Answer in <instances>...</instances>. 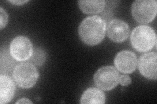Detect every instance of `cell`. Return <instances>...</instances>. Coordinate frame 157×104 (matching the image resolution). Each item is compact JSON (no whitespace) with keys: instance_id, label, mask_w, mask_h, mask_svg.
<instances>
[{"instance_id":"obj_7","label":"cell","mask_w":157,"mask_h":104,"mask_svg":"<svg viewBox=\"0 0 157 104\" xmlns=\"http://www.w3.org/2000/svg\"><path fill=\"white\" fill-rule=\"evenodd\" d=\"M130 34L129 26L120 19L111 20L107 26V35L112 41L121 43L125 41Z\"/></svg>"},{"instance_id":"obj_2","label":"cell","mask_w":157,"mask_h":104,"mask_svg":"<svg viewBox=\"0 0 157 104\" xmlns=\"http://www.w3.org/2000/svg\"><path fill=\"white\" fill-rule=\"evenodd\" d=\"M130 41L132 46L137 51L146 52L156 45V35L153 28L146 25H141L132 32Z\"/></svg>"},{"instance_id":"obj_6","label":"cell","mask_w":157,"mask_h":104,"mask_svg":"<svg viewBox=\"0 0 157 104\" xmlns=\"http://www.w3.org/2000/svg\"><path fill=\"white\" fill-rule=\"evenodd\" d=\"M9 51L13 57L18 61L28 60L33 52L31 41L24 36H19L14 39L10 45Z\"/></svg>"},{"instance_id":"obj_18","label":"cell","mask_w":157,"mask_h":104,"mask_svg":"<svg viewBox=\"0 0 157 104\" xmlns=\"http://www.w3.org/2000/svg\"><path fill=\"white\" fill-rule=\"evenodd\" d=\"M17 103H32V102L29 100L27 98H22V99H20L17 102Z\"/></svg>"},{"instance_id":"obj_11","label":"cell","mask_w":157,"mask_h":104,"mask_svg":"<svg viewBox=\"0 0 157 104\" xmlns=\"http://www.w3.org/2000/svg\"><path fill=\"white\" fill-rule=\"evenodd\" d=\"M105 103L104 93L95 87L86 89L81 98V103L82 104H104Z\"/></svg>"},{"instance_id":"obj_4","label":"cell","mask_w":157,"mask_h":104,"mask_svg":"<svg viewBox=\"0 0 157 104\" xmlns=\"http://www.w3.org/2000/svg\"><path fill=\"white\" fill-rule=\"evenodd\" d=\"M157 2L155 0H137L132 5V14L137 22L149 23L155 18Z\"/></svg>"},{"instance_id":"obj_16","label":"cell","mask_w":157,"mask_h":104,"mask_svg":"<svg viewBox=\"0 0 157 104\" xmlns=\"http://www.w3.org/2000/svg\"><path fill=\"white\" fill-rule=\"evenodd\" d=\"M131 78L128 75H122L119 78V83L122 86L129 85L131 83Z\"/></svg>"},{"instance_id":"obj_9","label":"cell","mask_w":157,"mask_h":104,"mask_svg":"<svg viewBox=\"0 0 157 104\" xmlns=\"http://www.w3.org/2000/svg\"><path fill=\"white\" fill-rule=\"evenodd\" d=\"M137 59L136 54L131 51L124 50L117 53L115 59V65L119 71L130 74L137 67Z\"/></svg>"},{"instance_id":"obj_15","label":"cell","mask_w":157,"mask_h":104,"mask_svg":"<svg viewBox=\"0 0 157 104\" xmlns=\"http://www.w3.org/2000/svg\"><path fill=\"white\" fill-rule=\"evenodd\" d=\"M0 22H1V25H0L1 29H3L6 27L8 22V15L6 11L2 7L0 8Z\"/></svg>"},{"instance_id":"obj_17","label":"cell","mask_w":157,"mask_h":104,"mask_svg":"<svg viewBox=\"0 0 157 104\" xmlns=\"http://www.w3.org/2000/svg\"><path fill=\"white\" fill-rule=\"evenodd\" d=\"M9 2L16 5H22L23 4L28 2V1H9Z\"/></svg>"},{"instance_id":"obj_14","label":"cell","mask_w":157,"mask_h":104,"mask_svg":"<svg viewBox=\"0 0 157 104\" xmlns=\"http://www.w3.org/2000/svg\"><path fill=\"white\" fill-rule=\"evenodd\" d=\"M47 58L46 53L43 49L38 48H36L35 50L33 52L32 56L30 58L31 62L35 64L36 66H40L45 63Z\"/></svg>"},{"instance_id":"obj_12","label":"cell","mask_w":157,"mask_h":104,"mask_svg":"<svg viewBox=\"0 0 157 104\" xmlns=\"http://www.w3.org/2000/svg\"><path fill=\"white\" fill-rule=\"evenodd\" d=\"M81 11L86 14H97L104 9L106 2L103 0H84L78 2Z\"/></svg>"},{"instance_id":"obj_3","label":"cell","mask_w":157,"mask_h":104,"mask_svg":"<svg viewBox=\"0 0 157 104\" xmlns=\"http://www.w3.org/2000/svg\"><path fill=\"white\" fill-rule=\"evenodd\" d=\"M13 76L14 81L20 87L28 89L37 83L39 73L32 63H24L16 66L13 72Z\"/></svg>"},{"instance_id":"obj_10","label":"cell","mask_w":157,"mask_h":104,"mask_svg":"<svg viewBox=\"0 0 157 104\" xmlns=\"http://www.w3.org/2000/svg\"><path fill=\"white\" fill-rule=\"evenodd\" d=\"M15 86L12 79L7 75L0 76V103H7L14 95Z\"/></svg>"},{"instance_id":"obj_1","label":"cell","mask_w":157,"mask_h":104,"mask_svg":"<svg viewBox=\"0 0 157 104\" xmlns=\"http://www.w3.org/2000/svg\"><path fill=\"white\" fill-rule=\"evenodd\" d=\"M106 22L98 16L87 17L81 22L78 33L82 41L88 46H96L104 40Z\"/></svg>"},{"instance_id":"obj_13","label":"cell","mask_w":157,"mask_h":104,"mask_svg":"<svg viewBox=\"0 0 157 104\" xmlns=\"http://www.w3.org/2000/svg\"><path fill=\"white\" fill-rule=\"evenodd\" d=\"M1 74L7 75L14 70L15 66V59L11 56L10 51L7 49H2L1 52Z\"/></svg>"},{"instance_id":"obj_8","label":"cell","mask_w":157,"mask_h":104,"mask_svg":"<svg viewBox=\"0 0 157 104\" xmlns=\"http://www.w3.org/2000/svg\"><path fill=\"white\" fill-rule=\"evenodd\" d=\"M138 68L140 73L146 78L150 80H156V53L155 52H150L142 55L138 61Z\"/></svg>"},{"instance_id":"obj_5","label":"cell","mask_w":157,"mask_h":104,"mask_svg":"<svg viewBox=\"0 0 157 104\" xmlns=\"http://www.w3.org/2000/svg\"><path fill=\"white\" fill-rule=\"evenodd\" d=\"M119 72L113 66H106L100 68L95 73L94 81L96 85L104 91L113 89L119 83Z\"/></svg>"}]
</instances>
